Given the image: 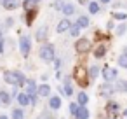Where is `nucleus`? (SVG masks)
<instances>
[{"instance_id": "obj_34", "label": "nucleus", "mask_w": 127, "mask_h": 119, "mask_svg": "<svg viewBox=\"0 0 127 119\" xmlns=\"http://www.w3.org/2000/svg\"><path fill=\"white\" fill-rule=\"evenodd\" d=\"M77 2H78V4H82V5H89L91 0H77Z\"/></svg>"}, {"instance_id": "obj_23", "label": "nucleus", "mask_w": 127, "mask_h": 119, "mask_svg": "<svg viewBox=\"0 0 127 119\" xmlns=\"http://www.w3.org/2000/svg\"><path fill=\"white\" fill-rule=\"evenodd\" d=\"M47 39V26H42L38 32H37V40L38 42H44Z\"/></svg>"}, {"instance_id": "obj_33", "label": "nucleus", "mask_w": 127, "mask_h": 119, "mask_svg": "<svg viewBox=\"0 0 127 119\" xmlns=\"http://www.w3.org/2000/svg\"><path fill=\"white\" fill-rule=\"evenodd\" d=\"M5 25H7V26H12V25H14V19H12V18H7V19H5Z\"/></svg>"}, {"instance_id": "obj_15", "label": "nucleus", "mask_w": 127, "mask_h": 119, "mask_svg": "<svg viewBox=\"0 0 127 119\" xmlns=\"http://www.w3.org/2000/svg\"><path fill=\"white\" fill-rule=\"evenodd\" d=\"M89 109L87 107H78V110H77V114L73 116L75 119H89Z\"/></svg>"}, {"instance_id": "obj_32", "label": "nucleus", "mask_w": 127, "mask_h": 119, "mask_svg": "<svg viewBox=\"0 0 127 119\" xmlns=\"http://www.w3.org/2000/svg\"><path fill=\"white\" fill-rule=\"evenodd\" d=\"M52 7H54L56 11H63V7H64V2H63V0H56V2L52 4Z\"/></svg>"}, {"instance_id": "obj_39", "label": "nucleus", "mask_w": 127, "mask_h": 119, "mask_svg": "<svg viewBox=\"0 0 127 119\" xmlns=\"http://www.w3.org/2000/svg\"><path fill=\"white\" fill-rule=\"evenodd\" d=\"M0 119H9V117L7 116H0Z\"/></svg>"}, {"instance_id": "obj_27", "label": "nucleus", "mask_w": 127, "mask_h": 119, "mask_svg": "<svg viewBox=\"0 0 127 119\" xmlns=\"http://www.w3.org/2000/svg\"><path fill=\"white\" fill-rule=\"evenodd\" d=\"M117 63H118V67H122V68H125V70H127V54H125V53H122V54L118 56Z\"/></svg>"}, {"instance_id": "obj_10", "label": "nucleus", "mask_w": 127, "mask_h": 119, "mask_svg": "<svg viewBox=\"0 0 127 119\" xmlns=\"http://www.w3.org/2000/svg\"><path fill=\"white\" fill-rule=\"evenodd\" d=\"M37 95H38L40 98H49V96H51V86H49V84H38Z\"/></svg>"}, {"instance_id": "obj_5", "label": "nucleus", "mask_w": 127, "mask_h": 119, "mask_svg": "<svg viewBox=\"0 0 127 119\" xmlns=\"http://www.w3.org/2000/svg\"><path fill=\"white\" fill-rule=\"evenodd\" d=\"M99 95H101L103 98H111V96L115 95L113 84H110V82H104V84H101V86H99Z\"/></svg>"}, {"instance_id": "obj_14", "label": "nucleus", "mask_w": 127, "mask_h": 119, "mask_svg": "<svg viewBox=\"0 0 127 119\" xmlns=\"http://www.w3.org/2000/svg\"><path fill=\"white\" fill-rule=\"evenodd\" d=\"M49 107L52 109V110H59L61 109V98L59 96H49Z\"/></svg>"}, {"instance_id": "obj_37", "label": "nucleus", "mask_w": 127, "mask_h": 119, "mask_svg": "<svg viewBox=\"0 0 127 119\" xmlns=\"http://www.w3.org/2000/svg\"><path fill=\"white\" fill-rule=\"evenodd\" d=\"M28 2H32V4H38L40 0H28Z\"/></svg>"}, {"instance_id": "obj_16", "label": "nucleus", "mask_w": 127, "mask_h": 119, "mask_svg": "<svg viewBox=\"0 0 127 119\" xmlns=\"http://www.w3.org/2000/svg\"><path fill=\"white\" fill-rule=\"evenodd\" d=\"M0 4H2L7 11H14V9H18V0H0Z\"/></svg>"}, {"instance_id": "obj_35", "label": "nucleus", "mask_w": 127, "mask_h": 119, "mask_svg": "<svg viewBox=\"0 0 127 119\" xmlns=\"http://www.w3.org/2000/svg\"><path fill=\"white\" fill-rule=\"evenodd\" d=\"M2 53H4V40L0 39V54H2Z\"/></svg>"}, {"instance_id": "obj_7", "label": "nucleus", "mask_w": 127, "mask_h": 119, "mask_svg": "<svg viewBox=\"0 0 127 119\" xmlns=\"http://www.w3.org/2000/svg\"><path fill=\"white\" fill-rule=\"evenodd\" d=\"M4 79H5L7 84H11V86H14V88L21 86V84H19V79H18V75H16L14 70H7V72L4 74Z\"/></svg>"}, {"instance_id": "obj_19", "label": "nucleus", "mask_w": 127, "mask_h": 119, "mask_svg": "<svg viewBox=\"0 0 127 119\" xmlns=\"http://www.w3.org/2000/svg\"><path fill=\"white\" fill-rule=\"evenodd\" d=\"M104 54H106V47L101 44V46H97L96 49H94V58H97V60H101V58H104Z\"/></svg>"}, {"instance_id": "obj_20", "label": "nucleus", "mask_w": 127, "mask_h": 119, "mask_svg": "<svg viewBox=\"0 0 127 119\" xmlns=\"http://www.w3.org/2000/svg\"><path fill=\"white\" fill-rule=\"evenodd\" d=\"M87 7H89V12L91 14H97L99 12V2H96V0H91Z\"/></svg>"}, {"instance_id": "obj_3", "label": "nucleus", "mask_w": 127, "mask_h": 119, "mask_svg": "<svg viewBox=\"0 0 127 119\" xmlns=\"http://www.w3.org/2000/svg\"><path fill=\"white\" fill-rule=\"evenodd\" d=\"M101 75H103L104 82H111V81H117L118 79V70L117 68H111V67H104L101 70Z\"/></svg>"}, {"instance_id": "obj_41", "label": "nucleus", "mask_w": 127, "mask_h": 119, "mask_svg": "<svg viewBox=\"0 0 127 119\" xmlns=\"http://www.w3.org/2000/svg\"><path fill=\"white\" fill-rule=\"evenodd\" d=\"M0 39H2V28H0Z\"/></svg>"}, {"instance_id": "obj_4", "label": "nucleus", "mask_w": 127, "mask_h": 119, "mask_svg": "<svg viewBox=\"0 0 127 119\" xmlns=\"http://www.w3.org/2000/svg\"><path fill=\"white\" fill-rule=\"evenodd\" d=\"M89 49H91V40H89L87 37H82V39H78V40L75 42V51H77V53L85 54Z\"/></svg>"}, {"instance_id": "obj_26", "label": "nucleus", "mask_w": 127, "mask_h": 119, "mask_svg": "<svg viewBox=\"0 0 127 119\" xmlns=\"http://www.w3.org/2000/svg\"><path fill=\"white\" fill-rule=\"evenodd\" d=\"M11 119H25V110L23 109H14Z\"/></svg>"}, {"instance_id": "obj_11", "label": "nucleus", "mask_w": 127, "mask_h": 119, "mask_svg": "<svg viewBox=\"0 0 127 119\" xmlns=\"http://www.w3.org/2000/svg\"><path fill=\"white\" fill-rule=\"evenodd\" d=\"M37 89H38V84H37L35 81H26L25 93H28V95L32 96V95H37Z\"/></svg>"}, {"instance_id": "obj_38", "label": "nucleus", "mask_w": 127, "mask_h": 119, "mask_svg": "<svg viewBox=\"0 0 127 119\" xmlns=\"http://www.w3.org/2000/svg\"><path fill=\"white\" fill-rule=\"evenodd\" d=\"M124 117H125V119H127V109H125V110H124Z\"/></svg>"}, {"instance_id": "obj_29", "label": "nucleus", "mask_w": 127, "mask_h": 119, "mask_svg": "<svg viewBox=\"0 0 127 119\" xmlns=\"http://www.w3.org/2000/svg\"><path fill=\"white\" fill-rule=\"evenodd\" d=\"M70 35H71V37H78V35H80V26H78L77 23L71 25V28H70Z\"/></svg>"}, {"instance_id": "obj_30", "label": "nucleus", "mask_w": 127, "mask_h": 119, "mask_svg": "<svg viewBox=\"0 0 127 119\" xmlns=\"http://www.w3.org/2000/svg\"><path fill=\"white\" fill-rule=\"evenodd\" d=\"M113 19H118V21L122 23V21L127 19V14H125V12H113Z\"/></svg>"}, {"instance_id": "obj_25", "label": "nucleus", "mask_w": 127, "mask_h": 119, "mask_svg": "<svg viewBox=\"0 0 127 119\" xmlns=\"http://www.w3.org/2000/svg\"><path fill=\"white\" fill-rule=\"evenodd\" d=\"M0 103H4V105L11 103V95L7 91H0Z\"/></svg>"}, {"instance_id": "obj_13", "label": "nucleus", "mask_w": 127, "mask_h": 119, "mask_svg": "<svg viewBox=\"0 0 127 119\" xmlns=\"http://www.w3.org/2000/svg\"><path fill=\"white\" fill-rule=\"evenodd\" d=\"M18 102H19V105H21V107H26V105H30V103H32V98H30V95H28V93H25V91H23V93H19V95H18Z\"/></svg>"}, {"instance_id": "obj_12", "label": "nucleus", "mask_w": 127, "mask_h": 119, "mask_svg": "<svg viewBox=\"0 0 127 119\" xmlns=\"http://www.w3.org/2000/svg\"><path fill=\"white\" fill-rule=\"evenodd\" d=\"M118 109H120V105H118L117 102H113V100H108V103H106V112H108L110 116H115V114L118 112Z\"/></svg>"}, {"instance_id": "obj_17", "label": "nucleus", "mask_w": 127, "mask_h": 119, "mask_svg": "<svg viewBox=\"0 0 127 119\" xmlns=\"http://www.w3.org/2000/svg\"><path fill=\"white\" fill-rule=\"evenodd\" d=\"M87 102H89V96H87V93L80 91V93L77 95V103H78L80 107H87Z\"/></svg>"}, {"instance_id": "obj_6", "label": "nucleus", "mask_w": 127, "mask_h": 119, "mask_svg": "<svg viewBox=\"0 0 127 119\" xmlns=\"http://www.w3.org/2000/svg\"><path fill=\"white\" fill-rule=\"evenodd\" d=\"M89 74H87V70H84V68H77V72H75V79H77V82L80 84V86H89L87 82H89Z\"/></svg>"}, {"instance_id": "obj_18", "label": "nucleus", "mask_w": 127, "mask_h": 119, "mask_svg": "<svg viewBox=\"0 0 127 119\" xmlns=\"http://www.w3.org/2000/svg\"><path fill=\"white\" fill-rule=\"evenodd\" d=\"M66 18H70L71 14H75V5L73 4H64V7H63V11H61Z\"/></svg>"}, {"instance_id": "obj_31", "label": "nucleus", "mask_w": 127, "mask_h": 119, "mask_svg": "<svg viewBox=\"0 0 127 119\" xmlns=\"http://www.w3.org/2000/svg\"><path fill=\"white\" fill-rule=\"evenodd\" d=\"M78 107H80V105H78L77 102H71V103H70V114H71V116H75V114H77V110H78Z\"/></svg>"}, {"instance_id": "obj_9", "label": "nucleus", "mask_w": 127, "mask_h": 119, "mask_svg": "<svg viewBox=\"0 0 127 119\" xmlns=\"http://www.w3.org/2000/svg\"><path fill=\"white\" fill-rule=\"evenodd\" d=\"M115 93H127V81L125 79H117L113 84Z\"/></svg>"}, {"instance_id": "obj_21", "label": "nucleus", "mask_w": 127, "mask_h": 119, "mask_svg": "<svg viewBox=\"0 0 127 119\" xmlns=\"http://www.w3.org/2000/svg\"><path fill=\"white\" fill-rule=\"evenodd\" d=\"M77 25L80 26V30L87 28V26H89V18H87V16H78V19H77Z\"/></svg>"}, {"instance_id": "obj_8", "label": "nucleus", "mask_w": 127, "mask_h": 119, "mask_svg": "<svg viewBox=\"0 0 127 119\" xmlns=\"http://www.w3.org/2000/svg\"><path fill=\"white\" fill-rule=\"evenodd\" d=\"M70 28H71V21H70L68 18H64V19H61V21L58 23L56 32H58V33H64V32H70Z\"/></svg>"}, {"instance_id": "obj_40", "label": "nucleus", "mask_w": 127, "mask_h": 119, "mask_svg": "<svg viewBox=\"0 0 127 119\" xmlns=\"http://www.w3.org/2000/svg\"><path fill=\"white\" fill-rule=\"evenodd\" d=\"M124 53H125V54H127V46H125V47H124Z\"/></svg>"}, {"instance_id": "obj_28", "label": "nucleus", "mask_w": 127, "mask_h": 119, "mask_svg": "<svg viewBox=\"0 0 127 119\" xmlns=\"http://www.w3.org/2000/svg\"><path fill=\"white\" fill-rule=\"evenodd\" d=\"M63 93H64L66 96H71V95H73V88H71L70 81H64V86H63Z\"/></svg>"}, {"instance_id": "obj_1", "label": "nucleus", "mask_w": 127, "mask_h": 119, "mask_svg": "<svg viewBox=\"0 0 127 119\" xmlns=\"http://www.w3.org/2000/svg\"><path fill=\"white\" fill-rule=\"evenodd\" d=\"M38 56H40V60H42V61H45V63L54 61V60H56L54 46H52V44H44V46L40 47V51H38Z\"/></svg>"}, {"instance_id": "obj_24", "label": "nucleus", "mask_w": 127, "mask_h": 119, "mask_svg": "<svg viewBox=\"0 0 127 119\" xmlns=\"http://www.w3.org/2000/svg\"><path fill=\"white\" fill-rule=\"evenodd\" d=\"M99 72H101V68H99V67H96V65H92V67L87 70V74H89V79H96V77L99 75Z\"/></svg>"}, {"instance_id": "obj_36", "label": "nucleus", "mask_w": 127, "mask_h": 119, "mask_svg": "<svg viewBox=\"0 0 127 119\" xmlns=\"http://www.w3.org/2000/svg\"><path fill=\"white\" fill-rule=\"evenodd\" d=\"M99 2H101V4H110L111 0H99Z\"/></svg>"}, {"instance_id": "obj_2", "label": "nucleus", "mask_w": 127, "mask_h": 119, "mask_svg": "<svg viewBox=\"0 0 127 119\" xmlns=\"http://www.w3.org/2000/svg\"><path fill=\"white\" fill-rule=\"evenodd\" d=\"M30 49H32V40H30V37L28 35H23L21 39H19V53H21V56H28L30 54Z\"/></svg>"}, {"instance_id": "obj_22", "label": "nucleus", "mask_w": 127, "mask_h": 119, "mask_svg": "<svg viewBox=\"0 0 127 119\" xmlns=\"http://www.w3.org/2000/svg\"><path fill=\"white\" fill-rule=\"evenodd\" d=\"M125 32H127V23H125V21H122L118 26H115V35L120 37V35H124Z\"/></svg>"}]
</instances>
